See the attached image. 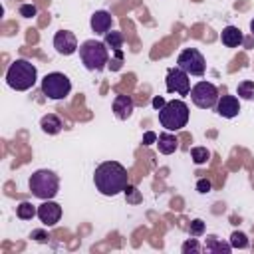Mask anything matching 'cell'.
Wrapping results in <instances>:
<instances>
[{"label": "cell", "instance_id": "obj_1", "mask_svg": "<svg viewBox=\"0 0 254 254\" xmlns=\"http://www.w3.org/2000/svg\"><path fill=\"white\" fill-rule=\"evenodd\" d=\"M93 183H95V189L101 194L115 196V194L123 192L127 189V185H129L127 169L117 161H105V163L95 167Z\"/></svg>", "mask_w": 254, "mask_h": 254}, {"label": "cell", "instance_id": "obj_2", "mask_svg": "<svg viewBox=\"0 0 254 254\" xmlns=\"http://www.w3.org/2000/svg\"><path fill=\"white\" fill-rule=\"evenodd\" d=\"M36 79H38V69L28 60L12 62L6 71V83L16 91H26V89L34 87Z\"/></svg>", "mask_w": 254, "mask_h": 254}, {"label": "cell", "instance_id": "obj_3", "mask_svg": "<svg viewBox=\"0 0 254 254\" xmlns=\"http://www.w3.org/2000/svg\"><path fill=\"white\" fill-rule=\"evenodd\" d=\"M159 123L167 131H179V129L187 127V123H189V105L183 99L167 101L159 109Z\"/></svg>", "mask_w": 254, "mask_h": 254}, {"label": "cell", "instance_id": "obj_4", "mask_svg": "<svg viewBox=\"0 0 254 254\" xmlns=\"http://www.w3.org/2000/svg\"><path fill=\"white\" fill-rule=\"evenodd\" d=\"M28 187H30V192L42 200H50L58 194V189H60V179L54 171L50 169H40L36 173H32L30 181H28Z\"/></svg>", "mask_w": 254, "mask_h": 254}, {"label": "cell", "instance_id": "obj_5", "mask_svg": "<svg viewBox=\"0 0 254 254\" xmlns=\"http://www.w3.org/2000/svg\"><path fill=\"white\" fill-rule=\"evenodd\" d=\"M107 46L105 42H97V40H85L79 46V58L81 64L89 69V71H101L107 64H109V54H107Z\"/></svg>", "mask_w": 254, "mask_h": 254}, {"label": "cell", "instance_id": "obj_6", "mask_svg": "<svg viewBox=\"0 0 254 254\" xmlns=\"http://www.w3.org/2000/svg\"><path fill=\"white\" fill-rule=\"evenodd\" d=\"M69 91H71V81L67 75L60 71L46 73V77L42 79V93L50 99H65Z\"/></svg>", "mask_w": 254, "mask_h": 254}, {"label": "cell", "instance_id": "obj_7", "mask_svg": "<svg viewBox=\"0 0 254 254\" xmlns=\"http://www.w3.org/2000/svg\"><path fill=\"white\" fill-rule=\"evenodd\" d=\"M177 65L185 69L189 75H202L206 69L204 56L196 48H185L177 58Z\"/></svg>", "mask_w": 254, "mask_h": 254}, {"label": "cell", "instance_id": "obj_8", "mask_svg": "<svg viewBox=\"0 0 254 254\" xmlns=\"http://www.w3.org/2000/svg\"><path fill=\"white\" fill-rule=\"evenodd\" d=\"M190 99L196 107L200 109H210L216 105L218 101V89L216 85H212L210 81H198L192 89H190Z\"/></svg>", "mask_w": 254, "mask_h": 254}, {"label": "cell", "instance_id": "obj_9", "mask_svg": "<svg viewBox=\"0 0 254 254\" xmlns=\"http://www.w3.org/2000/svg\"><path fill=\"white\" fill-rule=\"evenodd\" d=\"M165 81H167V91L169 93H179V95H189L190 93L189 73L185 69H181L179 65L167 69V79Z\"/></svg>", "mask_w": 254, "mask_h": 254}, {"label": "cell", "instance_id": "obj_10", "mask_svg": "<svg viewBox=\"0 0 254 254\" xmlns=\"http://www.w3.org/2000/svg\"><path fill=\"white\" fill-rule=\"evenodd\" d=\"M54 48L62 56H71L77 50V40H75L73 32H69V30L56 32V36H54Z\"/></svg>", "mask_w": 254, "mask_h": 254}, {"label": "cell", "instance_id": "obj_11", "mask_svg": "<svg viewBox=\"0 0 254 254\" xmlns=\"http://www.w3.org/2000/svg\"><path fill=\"white\" fill-rule=\"evenodd\" d=\"M38 218L46 224V226H54L60 222L62 218V206L58 202H54L52 198L50 200H44L40 206H38Z\"/></svg>", "mask_w": 254, "mask_h": 254}, {"label": "cell", "instance_id": "obj_12", "mask_svg": "<svg viewBox=\"0 0 254 254\" xmlns=\"http://www.w3.org/2000/svg\"><path fill=\"white\" fill-rule=\"evenodd\" d=\"M214 107H216V113L220 117H226V119L236 117L238 111H240V103H238V99L234 95H222V97H218V101H216Z\"/></svg>", "mask_w": 254, "mask_h": 254}, {"label": "cell", "instance_id": "obj_13", "mask_svg": "<svg viewBox=\"0 0 254 254\" xmlns=\"http://www.w3.org/2000/svg\"><path fill=\"white\" fill-rule=\"evenodd\" d=\"M133 107H135V103H133V99H131L129 95H123V93L115 95V99H113V113H115L117 119H127V117H131Z\"/></svg>", "mask_w": 254, "mask_h": 254}, {"label": "cell", "instance_id": "obj_14", "mask_svg": "<svg viewBox=\"0 0 254 254\" xmlns=\"http://www.w3.org/2000/svg\"><path fill=\"white\" fill-rule=\"evenodd\" d=\"M111 28V14L105 12V10H97L93 16H91V30L95 34H107Z\"/></svg>", "mask_w": 254, "mask_h": 254}, {"label": "cell", "instance_id": "obj_15", "mask_svg": "<svg viewBox=\"0 0 254 254\" xmlns=\"http://www.w3.org/2000/svg\"><path fill=\"white\" fill-rule=\"evenodd\" d=\"M220 42H222L226 48H236V46H240V44H242V32H240V28H236V26H226V28L222 30V34H220Z\"/></svg>", "mask_w": 254, "mask_h": 254}, {"label": "cell", "instance_id": "obj_16", "mask_svg": "<svg viewBox=\"0 0 254 254\" xmlns=\"http://www.w3.org/2000/svg\"><path fill=\"white\" fill-rule=\"evenodd\" d=\"M157 147H159V151L163 155H171V153H175L179 149V139L175 135H171L169 131H165V133H161L157 137Z\"/></svg>", "mask_w": 254, "mask_h": 254}, {"label": "cell", "instance_id": "obj_17", "mask_svg": "<svg viewBox=\"0 0 254 254\" xmlns=\"http://www.w3.org/2000/svg\"><path fill=\"white\" fill-rule=\"evenodd\" d=\"M40 127H42V131L48 133V135H58V133L62 131V119H60L58 115H54V113H48V115L42 117Z\"/></svg>", "mask_w": 254, "mask_h": 254}, {"label": "cell", "instance_id": "obj_18", "mask_svg": "<svg viewBox=\"0 0 254 254\" xmlns=\"http://www.w3.org/2000/svg\"><path fill=\"white\" fill-rule=\"evenodd\" d=\"M204 248H206L208 252H212V254H228V252L232 250V246H230V244H226V242L218 240L216 236H208V238H206Z\"/></svg>", "mask_w": 254, "mask_h": 254}, {"label": "cell", "instance_id": "obj_19", "mask_svg": "<svg viewBox=\"0 0 254 254\" xmlns=\"http://www.w3.org/2000/svg\"><path fill=\"white\" fill-rule=\"evenodd\" d=\"M16 214H18V218H22V220H32V218L38 214V208H36L32 202H20L18 208H16Z\"/></svg>", "mask_w": 254, "mask_h": 254}, {"label": "cell", "instance_id": "obj_20", "mask_svg": "<svg viewBox=\"0 0 254 254\" xmlns=\"http://www.w3.org/2000/svg\"><path fill=\"white\" fill-rule=\"evenodd\" d=\"M121 44H123V34L121 32H107L105 34V46L113 52H119L121 50Z\"/></svg>", "mask_w": 254, "mask_h": 254}, {"label": "cell", "instance_id": "obj_21", "mask_svg": "<svg viewBox=\"0 0 254 254\" xmlns=\"http://www.w3.org/2000/svg\"><path fill=\"white\" fill-rule=\"evenodd\" d=\"M190 157H192V161H194L196 165H204V163L208 161L210 153H208L206 147H192V149H190Z\"/></svg>", "mask_w": 254, "mask_h": 254}, {"label": "cell", "instance_id": "obj_22", "mask_svg": "<svg viewBox=\"0 0 254 254\" xmlns=\"http://www.w3.org/2000/svg\"><path fill=\"white\" fill-rule=\"evenodd\" d=\"M238 97H242V99H254V81H242V83H238Z\"/></svg>", "mask_w": 254, "mask_h": 254}, {"label": "cell", "instance_id": "obj_23", "mask_svg": "<svg viewBox=\"0 0 254 254\" xmlns=\"http://www.w3.org/2000/svg\"><path fill=\"white\" fill-rule=\"evenodd\" d=\"M230 246H232V248H246V246H248V238H246V234L234 230V232L230 234Z\"/></svg>", "mask_w": 254, "mask_h": 254}, {"label": "cell", "instance_id": "obj_24", "mask_svg": "<svg viewBox=\"0 0 254 254\" xmlns=\"http://www.w3.org/2000/svg\"><path fill=\"white\" fill-rule=\"evenodd\" d=\"M123 192H125V198H127V202H133V204L141 202V194H139V190H137L133 185H127V189H125Z\"/></svg>", "mask_w": 254, "mask_h": 254}, {"label": "cell", "instance_id": "obj_25", "mask_svg": "<svg viewBox=\"0 0 254 254\" xmlns=\"http://www.w3.org/2000/svg\"><path fill=\"white\" fill-rule=\"evenodd\" d=\"M181 250H183V254H189V252L198 254V252H200V244H198V242H196V238L192 236L190 240H187V242L181 246Z\"/></svg>", "mask_w": 254, "mask_h": 254}, {"label": "cell", "instance_id": "obj_26", "mask_svg": "<svg viewBox=\"0 0 254 254\" xmlns=\"http://www.w3.org/2000/svg\"><path fill=\"white\" fill-rule=\"evenodd\" d=\"M189 232H190V236H200V234H204V222L200 220V218H194L192 222H190V226H189Z\"/></svg>", "mask_w": 254, "mask_h": 254}, {"label": "cell", "instance_id": "obj_27", "mask_svg": "<svg viewBox=\"0 0 254 254\" xmlns=\"http://www.w3.org/2000/svg\"><path fill=\"white\" fill-rule=\"evenodd\" d=\"M38 14V8L34 6V4H22L20 6V16H24V18H34Z\"/></svg>", "mask_w": 254, "mask_h": 254}, {"label": "cell", "instance_id": "obj_28", "mask_svg": "<svg viewBox=\"0 0 254 254\" xmlns=\"http://www.w3.org/2000/svg\"><path fill=\"white\" fill-rule=\"evenodd\" d=\"M210 189H212V185H210V181H208V179H198V181H196V190H198L200 194L210 192Z\"/></svg>", "mask_w": 254, "mask_h": 254}, {"label": "cell", "instance_id": "obj_29", "mask_svg": "<svg viewBox=\"0 0 254 254\" xmlns=\"http://www.w3.org/2000/svg\"><path fill=\"white\" fill-rule=\"evenodd\" d=\"M30 238L32 240H36V242H48V232L46 230H40V228H36V230H32V234H30Z\"/></svg>", "mask_w": 254, "mask_h": 254}, {"label": "cell", "instance_id": "obj_30", "mask_svg": "<svg viewBox=\"0 0 254 254\" xmlns=\"http://www.w3.org/2000/svg\"><path fill=\"white\" fill-rule=\"evenodd\" d=\"M153 143H157V135L153 131H147L143 135V145H153Z\"/></svg>", "mask_w": 254, "mask_h": 254}, {"label": "cell", "instance_id": "obj_31", "mask_svg": "<svg viewBox=\"0 0 254 254\" xmlns=\"http://www.w3.org/2000/svg\"><path fill=\"white\" fill-rule=\"evenodd\" d=\"M165 103H167V101H165V99H163L161 95H157V97H153V107H155L157 111H159V109H161V107H163Z\"/></svg>", "mask_w": 254, "mask_h": 254}, {"label": "cell", "instance_id": "obj_32", "mask_svg": "<svg viewBox=\"0 0 254 254\" xmlns=\"http://www.w3.org/2000/svg\"><path fill=\"white\" fill-rule=\"evenodd\" d=\"M250 30H252V34H254V20L250 22Z\"/></svg>", "mask_w": 254, "mask_h": 254}]
</instances>
